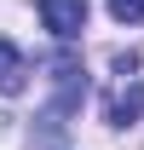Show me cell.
I'll return each instance as SVG.
<instances>
[{
    "label": "cell",
    "mask_w": 144,
    "mask_h": 150,
    "mask_svg": "<svg viewBox=\"0 0 144 150\" xmlns=\"http://www.w3.org/2000/svg\"><path fill=\"white\" fill-rule=\"evenodd\" d=\"M23 87H29V64H23V52L12 46V40H0V93L18 98Z\"/></svg>",
    "instance_id": "cell-4"
},
{
    "label": "cell",
    "mask_w": 144,
    "mask_h": 150,
    "mask_svg": "<svg viewBox=\"0 0 144 150\" xmlns=\"http://www.w3.org/2000/svg\"><path fill=\"white\" fill-rule=\"evenodd\" d=\"M52 87H58V98H52V121L81 110V98H87V69H81V58H75V52H58V58H52Z\"/></svg>",
    "instance_id": "cell-1"
},
{
    "label": "cell",
    "mask_w": 144,
    "mask_h": 150,
    "mask_svg": "<svg viewBox=\"0 0 144 150\" xmlns=\"http://www.w3.org/2000/svg\"><path fill=\"white\" fill-rule=\"evenodd\" d=\"M133 69H138V52H115V75H121V81H127V75H133Z\"/></svg>",
    "instance_id": "cell-6"
},
{
    "label": "cell",
    "mask_w": 144,
    "mask_h": 150,
    "mask_svg": "<svg viewBox=\"0 0 144 150\" xmlns=\"http://www.w3.org/2000/svg\"><path fill=\"white\" fill-rule=\"evenodd\" d=\"M109 18L115 23H144V0H109Z\"/></svg>",
    "instance_id": "cell-5"
},
{
    "label": "cell",
    "mask_w": 144,
    "mask_h": 150,
    "mask_svg": "<svg viewBox=\"0 0 144 150\" xmlns=\"http://www.w3.org/2000/svg\"><path fill=\"white\" fill-rule=\"evenodd\" d=\"M104 115L115 121V127L138 121V115H144V87H138V81H121V87H115V93L104 98Z\"/></svg>",
    "instance_id": "cell-3"
},
{
    "label": "cell",
    "mask_w": 144,
    "mask_h": 150,
    "mask_svg": "<svg viewBox=\"0 0 144 150\" xmlns=\"http://www.w3.org/2000/svg\"><path fill=\"white\" fill-rule=\"evenodd\" d=\"M40 23H46L58 40H75L87 29V0H40Z\"/></svg>",
    "instance_id": "cell-2"
}]
</instances>
